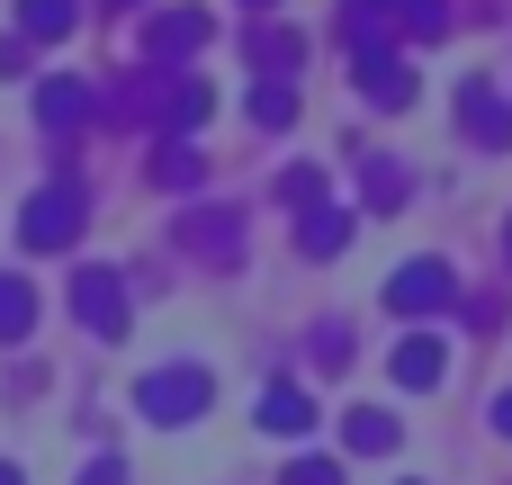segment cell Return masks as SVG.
<instances>
[{"instance_id": "21", "label": "cell", "mask_w": 512, "mask_h": 485, "mask_svg": "<svg viewBox=\"0 0 512 485\" xmlns=\"http://www.w3.org/2000/svg\"><path fill=\"white\" fill-rule=\"evenodd\" d=\"M252 126H297V90L288 81H252Z\"/></svg>"}, {"instance_id": "1", "label": "cell", "mask_w": 512, "mask_h": 485, "mask_svg": "<svg viewBox=\"0 0 512 485\" xmlns=\"http://www.w3.org/2000/svg\"><path fill=\"white\" fill-rule=\"evenodd\" d=\"M450 0H351L342 9V36L351 45H396V36H441Z\"/></svg>"}, {"instance_id": "12", "label": "cell", "mask_w": 512, "mask_h": 485, "mask_svg": "<svg viewBox=\"0 0 512 485\" xmlns=\"http://www.w3.org/2000/svg\"><path fill=\"white\" fill-rule=\"evenodd\" d=\"M81 27V0H18V36L27 45H54V36H72Z\"/></svg>"}, {"instance_id": "26", "label": "cell", "mask_w": 512, "mask_h": 485, "mask_svg": "<svg viewBox=\"0 0 512 485\" xmlns=\"http://www.w3.org/2000/svg\"><path fill=\"white\" fill-rule=\"evenodd\" d=\"M0 485H27V477H18V468H9V459H0Z\"/></svg>"}, {"instance_id": "13", "label": "cell", "mask_w": 512, "mask_h": 485, "mask_svg": "<svg viewBox=\"0 0 512 485\" xmlns=\"http://www.w3.org/2000/svg\"><path fill=\"white\" fill-rule=\"evenodd\" d=\"M252 63H261V81H279V72L297 81V63H306V36H297V27H288V36H279V27H252Z\"/></svg>"}, {"instance_id": "8", "label": "cell", "mask_w": 512, "mask_h": 485, "mask_svg": "<svg viewBox=\"0 0 512 485\" xmlns=\"http://www.w3.org/2000/svg\"><path fill=\"white\" fill-rule=\"evenodd\" d=\"M180 243H189L198 261H225V270H234V261H243V216H234V207H198V216H180Z\"/></svg>"}, {"instance_id": "17", "label": "cell", "mask_w": 512, "mask_h": 485, "mask_svg": "<svg viewBox=\"0 0 512 485\" xmlns=\"http://www.w3.org/2000/svg\"><path fill=\"white\" fill-rule=\"evenodd\" d=\"M261 432H288V441H297V432H315V396L270 387V396H261Z\"/></svg>"}, {"instance_id": "15", "label": "cell", "mask_w": 512, "mask_h": 485, "mask_svg": "<svg viewBox=\"0 0 512 485\" xmlns=\"http://www.w3.org/2000/svg\"><path fill=\"white\" fill-rule=\"evenodd\" d=\"M198 171H207V162H198V144H189V135H171V144L153 153V189H171V198H180V189H198Z\"/></svg>"}, {"instance_id": "11", "label": "cell", "mask_w": 512, "mask_h": 485, "mask_svg": "<svg viewBox=\"0 0 512 485\" xmlns=\"http://www.w3.org/2000/svg\"><path fill=\"white\" fill-rule=\"evenodd\" d=\"M207 117H216V90H207V81H171V90H162V126H171V135H198Z\"/></svg>"}, {"instance_id": "28", "label": "cell", "mask_w": 512, "mask_h": 485, "mask_svg": "<svg viewBox=\"0 0 512 485\" xmlns=\"http://www.w3.org/2000/svg\"><path fill=\"white\" fill-rule=\"evenodd\" d=\"M243 9H270V0H243Z\"/></svg>"}, {"instance_id": "4", "label": "cell", "mask_w": 512, "mask_h": 485, "mask_svg": "<svg viewBox=\"0 0 512 485\" xmlns=\"http://www.w3.org/2000/svg\"><path fill=\"white\" fill-rule=\"evenodd\" d=\"M459 306V279H450V261H405L396 279H387V315H405V324H423V315H450Z\"/></svg>"}, {"instance_id": "16", "label": "cell", "mask_w": 512, "mask_h": 485, "mask_svg": "<svg viewBox=\"0 0 512 485\" xmlns=\"http://www.w3.org/2000/svg\"><path fill=\"white\" fill-rule=\"evenodd\" d=\"M297 243H306V261H333V252L351 243V216H342V207H306V225H297Z\"/></svg>"}, {"instance_id": "14", "label": "cell", "mask_w": 512, "mask_h": 485, "mask_svg": "<svg viewBox=\"0 0 512 485\" xmlns=\"http://www.w3.org/2000/svg\"><path fill=\"white\" fill-rule=\"evenodd\" d=\"M342 450H369V459L396 450V414H387V405H351V414H342Z\"/></svg>"}, {"instance_id": "9", "label": "cell", "mask_w": 512, "mask_h": 485, "mask_svg": "<svg viewBox=\"0 0 512 485\" xmlns=\"http://www.w3.org/2000/svg\"><path fill=\"white\" fill-rule=\"evenodd\" d=\"M387 369H396V387H405V396H432V387L450 378V342H441V333H405Z\"/></svg>"}, {"instance_id": "20", "label": "cell", "mask_w": 512, "mask_h": 485, "mask_svg": "<svg viewBox=\"0 0 512 485\" xmlns=\"http://www.w3.org/2000/svg\"><path fill=\"white\" fill-rule=\"evenodd\" d=\"M360 198H369V207H405V162H387V153L360 162Z\"/></svg>"}, {"instance_id": "23", "label": "cell", "mask_w": 512, "mask_h": 485, "mask_svg": "<svg viewBox=\"0 0 512 485\" xmlns=\"http://www.w3.org/2000/svg\"><path fill=\"white\" fill-rule=\"evenodd\" d=\"M288 485H342V459H288Z\"/></svg>"}, {"instance_id": "22", "label": "cell", "mask_w": 512, "mask_h": 485, "mask_svg": "<svg viewBox=\"0 0 512 485\" xmlns=\"http://www.w3.org/2000/svg\"><path fill=\"white\" fill-rule=\"evenodd\" d=\"M279 198H288L297 216H306V207H324V171H315V162H288V171H279Z\"/></svg>"}, {"instance_id": "5", "label": "cell", "mask_w": 512, "mask_h": 485, "mask_svg": "<svg viewBox=\"0 0 512 485\" xmlns=\"http://www.w3.org/2000/svg\"><path fill=\"white\" fill-rule=\"evenodd\" d=\"M72 315H81V333L117 342L126 333V279L117 270H72Z\"/></svg>"}, {"instance_id": "6", "label": "cell", "mask_w": 512, "mask_h": 485, "mask_svg": "<svg viewBox=\"0 0 512 485\" xmlns=\"http://www.w3.org/2000/svg\"><path fill=\"white\" fill-rule=\"evenodd\" d=\"M351 81L369 90V108H405L414 99V63L396 45H351Z\"/></svg>"}, {"instance_id": "25", "label": "cell", "mask_w": 512, "mask_h": 485, "mask_svg": "<svg viewBox=\"0 0 512 485\" xmlns=\"http://www.w3.org/2000/svg\"><path fill=\"white\" fill-rule=\"evenodd\" d=\"M495 432H504V441H512V396H495Z\"/></svg>"}, {"instance_id": "3", "label": "cell", "mask_w": 512, "mask_h": 485, "mask_svg": "<svg viewBox=\"0 0 512 485\" xmlns=\"http://www.w3.org/2000/svg\"><path fill=\"white\" fill-rule=\"evenodd\" d=\"M81 216H90V198H81L72 180H45V189L18 207V243H27V252H72Z\"/></svg>"}, {"instance_id": "19", "label": "cell", "mask_w": 512, "mask_h": 485, "mask_svg": "<svg viewBox=\"0 0 512 485\" xmlns=\"http://www.w3.org/2000/svg\"><path fill=\"white\" fill-rule=\"evenodd\" d=\"M36 117H45V126H81V117H90V90H81V81H45V90H36Z\"/></svg>"}, {"instance_id": "27", "label": "cell", "mask_w": 512, "mask_h": 485, "mask_svg": "<svg viewBox=\"0 0 512 485\" xmlns=\"http://www.w3.org/2000/svg\"><path fill=\"white\" fill-rule=\"evenodd\" d=\"M504 261H512V225H504Z\"/></svg>"}, {"instance_id": "7", "label": "cell", "mask_w": 512, "mask_h": 485, "mask_svg": "<svg viewBox=\"0 0 512 485\" xmlns=\"http://www.w3.org/2000/svg\"><path fill=\"white\" fill-rule=\"evenodd\" d=\"M459 126H468V144H486V153H504L512 144V108L495 81H459Z\"/></svg>"}, {"instance_id": "10", "label": "cell", "mask_w": 512, "mask_h": 485, "mask_svg": "<svg viewBox=\"0 0 512 485\" xmlns=\"http://www.w3.org/2000/svg\"><path fill=\"white\" fill-rule=\"evenodd\" d=\"M207 36H216L207 9H162V18L144 27V54H153V63H180V54H198Z\"/></svg>"}, {"instance_id": "18", "label": "cell", "mask_w": 512, "mask_h": 485, "mask_svg": "<svg viewBox=\"0 0 512 485\" xmlns=\"http://www.w3.org/2000/svg\"><path fill=\"white\" fill-rule=\"evenodd\" d=\"M27 333H36V288L9 270L0 279V342H27Z\"/></svg>"}, {"instance_id": "24", "label": "cell", "mask_w": 512, "mask_h": 485, "mask_svg": "<svg viewBox=\"0 0 512 485\" xmlns=\"http://www.w3.org/2000/svg\"><path fill=\"white\" fill-rule=\"evenodd\" d=\"M81 485H126V459H90V468H81Z\"/></svg>"}, {"instance_id": "2", "label": "cell", "mask_w": 512, "mask_h": 485, "mask_svg": "<svg viewBox=\"0 0 512 485\" xmlns=\"http://www.w3.org/2000/svg\"><path fill=\"white\" fill-rule=\"evenodd\" d=\"M135 405H144V423L180 432V423H198V414L216 405V378H207V369H189V360H171V369H153V378L135 387Z\"/></svg>"}]
</instances>
